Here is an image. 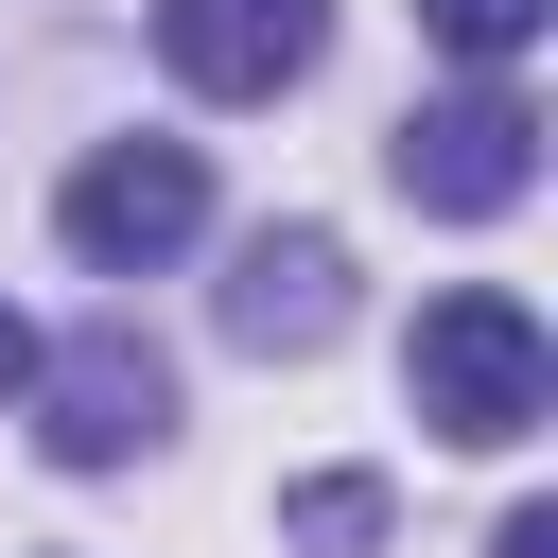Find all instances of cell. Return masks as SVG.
I'll return each instance as SVG.
<instances>
[{
    "label": "cell",
    "instance_id": "9",
    "mask_svg": "<svg viewBox=\"0 0 558 558\" xmlns=\"http://www.w3.org/2000/svg\"><path fill=\"white\" fill-rule=\"evenodd\" d=\"M488 558H558V506H506V523H488Z\"/></svg>",
    "mask_w": 558,
    "mask_h": 558
},
{
    "label": "cell",
    "instance_id": "2",
    "mask_svg": "<svg viewBox=\"0 0 558 558\" xmlns=\"http://www.w3.org/2000/svg\"><path fill=\"white\" fill-rule=\"evenodd\" d=\"M35 453L52 471H140L157 436H174V349L140 331V314H87L70 349H35Z\"/></svg>",
    "mask_w": 558,
    "mask_h": 558
},
{
    "label": "cell",
    "instance_id": "1",
    "mask_svg": "<svg viewBox=\"0 0 558 558\" xmlns=\"http://www.w3.org/2000/svg\"><path fill=\"white\" fill-rule=\"evenodd\" d=\"M401 401H418V436H453V453H523V436L558 418V349H541V314H523L506 279H453V296L401 331Z\"/></svg>",
    "mask_w": 558,
    "mask_h": 558
},
{
    "label": "cell",
    "instance_id": "3",
    "mask_svg": "<svg viewBox=\"0 0 558 558\" xmlns=\"http://www.w3.org/2000/svg\"><path fill=\"white\" fill-rule=\"evenodd\" d=\"M384 174H401V209L488 227V209H523V192H541V105H523L506 70H471V87H436V105L384 140Z\"/></svg>",
    "mask_w": 558,
    "mask_h": 558
},
{
    "label": "cell",
    "instance_id": "4",
    "mask_svg": "<svg viewBox=\"0 0 558 558\" xmlns=\"http://www.w3.org/2000/svg\"><path fill=\"white\" fill-rule=\"evenodd\" d=\"M52 244L87 279H157L174 244H209V157L192 140H105L70 192H52Z\"/></svg>",
    "mask_w": 558,
    "mask_h": 558
},
{
    "label": "cell",
    "instance_id": "7",
    "mask_svg": "<svg viewBox=\"0 0 558 558\" xmlns=\"http://www.w3.org/2000/svg\"><path fill=\"white\" fill-rule=\"evenodd\" d=\"M279 558H384V471H296L279 488Z\"/></svg>",
    "mask_w": 558,
    "mask_h": 558
},
{
    "label": "cell",
    "instance_id": "5",
    "mask_svg": "<svg viewBox=\"0 0 558 558\" xmlns=\"http://www.w3.org/2000/svg\"><path fill=\"white\" fill-rule=\"evenodd\" d=\"M331 52V0H157V70L192 105H279Z\"/></svg>",
    "mask_w": 558,
    "mask_h": 558
},
{
    "label": "cell",
    "instance_id": "10",
    "mask_svg": "<svg viewBox=\"0 0 558 558\" xmlns=\"http://www.w3.org/2000/svg\"><path fill=\"white\" fill-rule=\"evenodd\" d=\"M17 384H35V331H17V296H0V401H17Z\"/></svg>",
    "mask_w": 558,
    "mask_h": 558
},
{
    "label": "cell",
    "instance_id": "6",
    "mask_svg": "<svg viewBox=\"0 0 558 558\" xmlns=\"http://www.w3.org/2000/svg\"><path fill=\"white\" fill-rule=\"evenodd\" d=\"M331 331H349V244H331V227H262V244L227 262V349L314 366Z\"/></svg>",
    "mask_w": 558,
    "mask_h": 558
},
{
    "label": "cell",
    "instance_id": "8",
    "mask_svg": "<svg viewBox=\"0 0 558 558\" xmlns=\"http://www.w3.org/2000/svg\"><path fill=\"white\" fill-rule=\"evenodd\" d=\"M541 17H558V0H418V35H436L453 70H506V52L541 35Z\"/></svg>",
    "mask_w": 558,
    "mask_h": 558
}]
</instances>
